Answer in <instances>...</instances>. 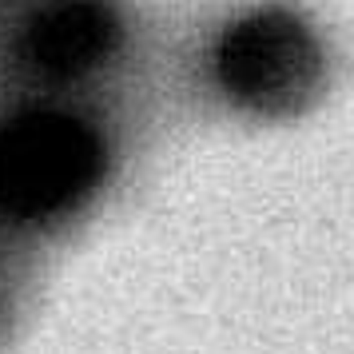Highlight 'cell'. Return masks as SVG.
Wrapping results in <instances>:
<instances>
[{"label": "cell", "instance_id": "7a4b0ae2", "mask_svg": "<svg viewBox=\"0 0 354 354\" xmlns=\"http://www.w3.org/2000/svg\"><path fill=\"white\" fill-rule=\"evenodd\" d=\"M104 171V144L88 124L32 112L0 128V211L48 219L76 207Z\"/></svg>", "mask_w": 354, "mask_h": 354}, {"label": "cell", "instance_id": "277c9868", "mask_svg": "<svg viewBox=\"0 0 354 354\" xmlns=\"http://www.w3.org/2000/svg\"><path fill=\"white\" fill-rule=\"evenodd\" d=\"M12 319H17V283L8 263L0 259V346L12 338Z\"/></svg>", "mask_w": 354, "mask_h": 354}, {"label": "cell", "instance_id": "3957f363", "mask_svg": "<svg viewBox=\"0 0 354 354\" xmlns=\"http://www.w3.org/2000/svg\"><path fill=\"white\" fill-rule=\"evenodd\" d=\"M124 44L115 0H44L24 28V56L44 76H84Z\"/></svg>", "mask_w": 354, "mask_h": 354}, {"label": "cell", "instance_id": "6da1fadb", "mask_svg": "<svg viewBox=\"0 0 354 354\" xmlns=\"http://www.w3.org/2000/svg\"><path fill=\"white\" fill-rule=\"evenodd\" d=\"M215 72L227 100L243 112L290 120L319 104L326 88V48L303 12L263 4L223 28Z\"/></svg>", "mask_w": 354, "mask_h": 354}]
</instances>
